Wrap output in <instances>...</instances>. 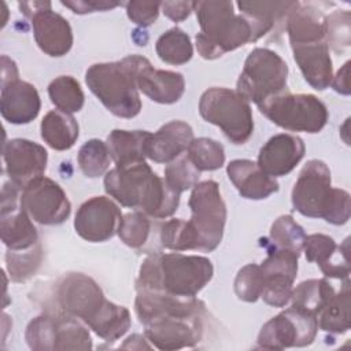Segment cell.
<instances>
[{"mask_svg":"<svg viewBox=\"0 0 351 351\" xmlns=\"http://www.w3.org/2000/svg\"><path fill=\"white\" fill-rule=\"evenodd\" d=\"M56 300L66 314L82 319L106 341L118 340L132 325L129 310L106 299L100 285L84 273L63 276L56 288Z\"/></svg>","mask_w":351,"mask_h":351,"instance_id":"1","label":"cell"},{"mask_svg":"<svg viewBox=\"0 0 351 351\" xmlns=\"http://www.w3.org/2000/svg\"><path fill=\"white\" fill-rule=\"evenodd\" d=\"M104 189L121 206L136 208L152 218H167L180 204V193L154 173L145 160L122 167L115 166L107 171Z\"/></svg>","mask_w":351,"mask_h":351,"instance_id":"2","label":"cell"},{"mask_svg":"<svg viewBox=\"0 0 351 351\" xmlns=\"http://www.w3.org/2000/svg\"><path fill=\"white\" fill-rule=\"evenodd\" d=\"M213 274V263L206 256L155 252L143 261L136 289L195 298L208 284Z\"/></svg>","mask_w":351,"mask_h":351,"instance_id":"3","label":"cell"},{"mask_svg":"<svg viewBox=\"0 0 351 351\" xmlns=\"http://www.w3.org/2000/svg\"><path fill=\"white\" fill-rule=\"evenodd\" d=\"M200 32L196 34V48L203 59L213 60L252 41L250 22L234 12V4L223 0L195 1Z\"/></svg>","mask_w":351,"mask_h":351,"instance_id":"4","label":"cell"},{"mask_svg":"<svg viewBox=\"0 0 351 351\" xmlns=\"http://www.w3.org/2000/svg\"><path fill=\"white\" fill-rule=\"evenodd\" d=\"M90 92L115 117L134 118L141 111V100L132 67L126 58L117 62L95 63L85 73Z\"/></svg>","mask_w":351,"mask_h":351,"instance_id":"5","label":"cell"},{"mask_svg":"<svg viewBox=\"0 0 351 351\" xmlns=\"http://www.w3.org/2000/svg\"><path fill=\"white\" fill-rule=\"evenodd\" d=\"M200 117L218 126L233 144H244L254 133L250 101L229 88H208L199 100Z\"/></svg>","mask_w":351,"mask_h":351,"instance_id":"6","label":"cell"},{"mask_svg":"<svg viewBox=\"0 0 351 351\" xmlns=\"http://www.w3.org/2000/svg\"><path fill=\"white\" fill-rule=\"evenodd\" d=\"M259 111L274 125L304 133H318L328 122L326 106L314 95H293L288 89L258 104Z\"/></svg>","mask_w":351,"mask_h":351,"instance_id":"7","label":"cell"},{"mask_svg":"<svg viewBox=\"0 0 351 351\" xmlns=\"http://www.w3.org/2000/svg\"><path fill=\"white\" fill-rule=\"evenodd\" d=\"M288 64L269 48H255L244 62L237 80V92L256 106L287 90Z\"/></svg>","mask_w":351,"mask_h":351,"instance_id":"8","label":"cell"},{"mask_svg":"<svg viewBox=\"0 0 351 351\" xmlns=\"http://www.w3.org/2000/svg\"><path fill=\"white\" fill-rule=\"evenodd\" d=\"M191 219L188 221L197 239V251H214L223 236L226 223V204L219 185L214 180L197 182L189 197Z\"/></svg>","mask_w":351,"mask_h":351,"instance_id":"9","label":"cell"},{"mask_svg":"<svg viewBox=\"0 0 351 351\" xmlns=\"http://www.w3.org/2000/svg\"><path fill=\"white\" fill-rule=\"evenodd\" d=\"M317 330L315 315L291 306L262 326L256 344L263 350L306 347L314 341Z\"/></svg>","mask_w":351,"mask_h":351,"instance_id":"10","label":"cell"},{"mask_svg":"<svg viewBox=\"0 0 351 351\" xmlns=\"http://www.w3.org/2000/svg\"><path fill=\"white\" fill-rule=\"evenodd\" d=\"M335 188L328 165L319 159L308 160L292 188V206L304 217L324 218L333 199Z\"/></svg>","mask_w":351,"mask_h":351,"instance_id":"11","label":"cell"},{"mask_svg":"<svg viewBox=\"0 0 351 351\" xmlns=\"http://www.w3.org/2000/svg\"><path fill=\"white\" fill-rule=\"evenodd\" d=\"M18 5L32 21L36 44L44 53L60 58L71 49V26L66 18L52 10L51 1H23Z\"/></svg>","mask_w":351,"mask_h":351,"instance_id":"12","label":"cell"},{"mask_svg":"<svg viewBox=\"0 0 351 351\" xmlns=\"http://www.w3.org/2000/svg\"><path fill=\"white\" fill-rule=\"evenodd\" d=\"M21 204L40 225L63 223L71 213V203L66 192L58 182L44 176L32 180L22 189Z\"/></svg>","mask_w":351,"mask_h":351,"instance_id":"13","label":"cell"},{"mask_svg":"<svg viewBox=\"0 0 351 351\" xmlns=\"http://www.w3.org/2000/svg\"><path fill=\"white\" fill-rule=\"evenodd\" d=\"M21 193L22 189L12 181L3 185L0 234L3 244L11 251L29 250L38 243V232L21 204Z\"/></svg>","mask_w":351,"mask_h":351,"instance_id":"14","label":"cell"},{"mask_svg":"<svg viewBox=\"0 0 351 351\" xmlns=\"http://www.w3.org/2000/svg\"><path fill=\"white\" fill-rule=\"evenodd\" d=\"M300 255L273 248L261 263L263 274V289L261 298L273 307H284L292 296L293 281L298 276V259Z\"/></svg>","mask_w":351,"mask_h":351,"instance_id":"15","label":"cell"},{"mask_svg":"<svg viewBox=\"0 0 351 351\" xmlns=\"http://www.w3.org/2000/svg\"><path fill=\"white\" fill-rule=\"evenodd\" d=\"M137 89L155 103H177L185 92V80L181 73L155 69L151 62L140 55L126 56Z\"/></svg>","mask_w":351,"mask_h":351,"instance_id":"16","label":"cell"},{"mask_svg":"<svg viewBox=\"0 0 351 351\" xmlns=\"http://www.w3.org/2000/svg\"><path fill=\"white\" fill-rule=\"evenodd\" d=\"M143 325L147 340L163 351L195 347L203 336V317H160Z\"/></svg>","mask_w":351,"mask_h":351,"instance_id":"17","label":"cell"},{"mask_svg":"<svg viewBox=\"0 0 351 351\" xmlns=\"http://www.w3.org/2000/svg\"><path fill=\"white\" fill-rule=\"evenodd\" d=\"M122 218L119 207L107 196H93L77 210L74 229L80 237L90 243L107 241L114 236Z\"/></svg>","mask_w":351,"mask_h":351,"instance_id":"18","label":"cell"},{"mask_svg":"<svg viewBox=\"0 0 351 351\" xmlns=\"http://www.w3.org/2000/svg\"><path fill=\"white\" fill-rule=\"evenodd\" d=\"M3 159L10 181L23 189L32 180L44 174L48 152L34 141L12 138L3 145Z\"/></svg>","mask_w":351,"mask_h":351,"instance_id":"19","label":"cell"},{"mask_svg":"<svg viewBox=\"0 0 351 351\" xmlns=\"http://www.w3.org/2000/svg\"><path fill=\"white\" fill-rule=\"evenodd\" d=\"M134 311L140 324L170 315L203 317L206 306L196 298H182L165 292L136 289Z\"/></svg>","mask_w":351,"mask_h":351,"instance_id":"20","label":"cell"},{"mask_svg":"<svg viewBox=\"0 0 351 351\" xmlns=\"http://www.w3.org/2000/svg\"><path fill=\"white\" fill-rule=\"evenodd\" d=\"M304 152L306 147L300 137L280 133L265 143L259 151L256 163L270 177H282L296 167L303 159Z\"/></svg>","mask_w":351,"mask_h":351,"instance_id":"21","label":"cell"},{"mask_svg":"<svg viewBox=\"0 0 351 351\" xmlns=\"http://www.w3.org/2000/svg\"><path fill=\"white\" fill-rule=\"evenodd\" d=\"M40 108V95L33 84L18 78L1 85L0 112L7 122L14 125L29 123L36 119Z\"/></svg>","mask_w":351,"mask_h":351,"instance_id":"22","label":"cell"},{"mask_svg":"<svg viewBox=\"0 0 351 351\" xmlns=\"http://www.w3.org/2000/svg\"><path fill=\"white\" fill-rule=\"evenodd\" d=\"M193 129L184 121H170L151 133L145 143V158L156 163H169L188 149Z\"/></svg>","mask_w":351,"mask_h":351,"instance_id":"23","label":"cell"},{"mask_svg":"<svg viewBox=\"0 0 351 351\" xmlns=\"http://www.w3.org/2000/svg\"><path fill=\"white\" fill-rule=\"evenodd\" d=\"M293 59L304 80L317 90H325L333 77L332 59L326 41L291 45Z\"/></svg>","mask_w":351,"mask_h":351,"instance_id":"24","label":"cell"},{"mask_svg":"<svg viewBox=\"0 0 351 351\" xmlns=\"http://www.w3.org/2000/svg\"><path fill=\"white\" fill-rule=\"evenodd\" d=\"M226 173L239 193L250 200H262L278 191L274 177L266 174L256 162L234 159L226 166Z\"/></svg>","mask_w":351,"mask_h":351,"instance_id":"25","label":"cell"},{"mask_svg":"<svg viewBox=\"0 0 351 351\" xmlns=\"http://www.w3.org/2000/svg\"><path fill=\"white\" fill-rule=\"evenodd\" d=\"M298 4L299 1H237L236 5L250 22L252 41H256L285 23L289 12Z\"/></svg>","mask_w":351,"mask_h":351,"instance_id":"26","label":"cell"},{"mask_svg":"<svg viewBox=\"0 0 351 351\" xmlns=\"http://www.w3.org/2000/svg\"><path fill=\"white\" fill-rule=\"evenodd\" d=\"M291 45L326 41L325 15L313 4L299 3L285 22Z\"/></svg>","mask_w":351,"mask_h":351,"instance_id":"27","label":"cell"},{"mask_svg":"<svg viewBox=\"0 0 351 351\" xmlns=\"http://www.w3.org/2000/svg\"><path fill=\"white\" fill-rule=\"evenodd\" d=\"M147 130H123L114 129L107 136V147L110 156L115 162V166H129L133 163L144 162L145 159V143L149 137Z\"/></svg>","mask_w":351,"mask_h":351,"instance_id":"28","label":"cell"},{"mask_svg":"<svg viewBox=\"0 0 351 351\" xmlns=\"http://www.w3.org/2000/svg\"><path fill=\"white\" fill-rule=\"evenodd\" d=\"M41 138L56 151L70 149L78 136L80 126L71 114L60 110H51L47 112L40 125Z\"/></svg>","mask_w":351,"mask_h":351,"instance_id":"29","label":"cell"},{"mask_svg":"<svg viewBox=\"0 0 351 351\" xmlns=\"http://www.w3.org/2000/svg\"><path fill=\"white\" fill-rule=\"evenodd\" d=\"M318 328L333 335H343L350 329V280L317 314Z\"/></svg>","mask_w":351,"mask_h":351,"instance_id":"30","label":"cell"},{"mask_svg":"<svg viewBox=\"0 0 351 351\" xmlns=\"http://www.w3.org/2000/svg\"><path fill=\"white\" fill-rule=\"evenodd\" d=\"M336 293L333 285L326 278H311L302 281L292 291V306L317 317L321 308Z\"/></svg>","mask_w":351,"mask_h":351,"instance_id":"31","label":"cell"},{"mask_svg":"<svg viewBox=\"0 0 351 351\" xmlns=\"http://www.w3.org/2000/svg\"><path fill=\"white\" fill-rule=\"evenodd\" d=\"M155 49L162 62L174 66L189 62L193 55L191 37L182 29L176 26L159 36Z\"/></svg>","mask_w":351,"mask_h":351,"instance_id":"32","label":"cell"},{"mask_svg":"<svg viewBox=\"0 0 351 351\" xmlns=\"http://www.w3.org/2000/svg\"><path fill=\"white\" fill-rule=\"evenodd\" d=\"M52 104L67 114L78 112L85 103V95L80 82L71 75H59L48 85Z\"/></svg>","mask_w":351,"mask_h":351,"instance_id":"33","label":"cell"},{"mask_svg":"<svg viewBox=\"0 0 351 351\" xmlns=\"http://www.w3.org/2000/svg\"><path fill=\"white\" fill-rule=\"evenodd\" d=\"M186 151L188 158L199 171H214L225 163L222 144L208 137L193 138Z\"/></svg>","mask_w":351,"mask_h":351,"instance_id":"34","label":"cell"},{"mask_svg":"<svg viewBox=\"0 0 351 351\" xmlns=\"http://www.w3.org/2000/svg\"><path fill=\"white\" fill-rule=\"evenodd\" d=\"M56 318V348L55 350H90L92 339L88 329L73 315Z\"/></svg>","mask_w":351,"mask_h":351,"instance_id":"35","label":"cell"},{"mask_svg":"<svg viewBox=\"0 0 351 351\" xmlns=\"http://www.w3.org/2000/svg\"><path fill=\"white\" fill-rule=\"evenodd\" d=\"M77 160L81 171L89 178H97L107 173L110 167V152L104 141L99 138L88 140L78 151Z\"/></svg>","mask_w":351,"mask_h":351,"instance_id":"36","label":"cell"},{"mask_svg":"<svg viewBox=\"0 0 351 351\" xmlns=\"http://www.w3.org/2000/svg\"><path fill=\"white\" fill-rule=\"evenodd\" d=\"M306 233L292 215H280L270 228V240L274 248L288 250L300 255Z\"/></svg>","mask_w":351,"mask_h":351,"instance_id":"37","label":"cell"},{"mask_svg":"<svg viewBox=\"0 0 351 351\" xmlns=\"http://www.w3.org/2000/svg\"><path fill=\"white\" fill-rule=\"evenodd\" d=\"M43 250L41 244L37 243L29 250L11 251L5 254V265L10 273V278L15 282H25L36 274L41 265Z\"/></svg>","mask_w":351,"mask_h":351,"instance_id":"38","label":"cell"},{"mask_svg":"<svg viewBox=\"0 0 351 351\" xmlns=\"http://www.w3.org/2000/svg\"><path fill=\"white\" fill-rule=\"evenodd\" d=\"M160 244L171 251H197V239L188 221L173 218L160 228Z\"/></svg>","mask_w":351,"mask_h":351,"instance_id":"39","label":"cell"},{"mask_svg":"<svg viewBox=\"0 0 351 351\" xmlns=\"http://www.w3.org/2000/svg\"><path fill=\"white\" fill-rule=\"evenodd\" d=\"M25 339L30 350L53 351L56 348V318L51 315L33 318L26 326Z\"/></svg>","mask_w":351,"mask_h":351,"instance_id":"40","label":"cell"},{"mask_svg":"<svg viewBox=\"0 0 351 351\" xmlns=\"http://www.w3.org/2000/svg\"><path fill=\"white\" fill-rule=\"evenodd\" d=\"M199 178L200 171L193 166L186 154H181L169 162L165 169V181L180 195L184 191L193 188L199 182Z\"/></svg>","mask_w":351,"mask_h":351,"instance_id":"41","label":"cell"},{"mask_svg":"<svg viewBox=\"0 0 351 351\" xmlns=\"http://www.w3.org/2000/svg\"><path fill=\"white\" fill-rule=\"evenodd\" d=\"M151 222L148 215L141 211H133L122 215L117 233L123 244L130 248L143 247L149 236Z\"/></svg>","mask_w":351,"mask_h":351,"instance_id":"42","label":"cell"},{"mask_svg":"<svg viewBox=\"0 0 351 351\" xmlns=\"http://www.w3.org/2000/svg\"><path fill=\"white\" fill-rule=\"evenodd\" d=\"M263 289V274L261 265L248 263L239 270L234 278L236 296L248 303H254L261 298Z\"/></svg>","mask_w":351,"mask_h":351,"instance_id":"43","label":"cell"},{"mask_svg":"<svg viewBox=\"0 0 351 351\" xmlns=\"http://www.w3.org/2000/svg\"><path fill=\"white\" fill-rule=\"evenodd\" d=\"M350 21L351 15L347 10H336L325 16L326 44L336 53H340L350 47Z\"/></svg>","mask_w":351,"mask_h":351,"instance_id":"44","label":"cell"},{"mask_svg":"<svg viewBox=\"0 0 351 351\" xmlns=\"http://www.w3.org/2000/svg\"><path fill=\"white\" fill-rule=\"evenodd\" d=\"M303 250L306 254V259L308 262H315L319 266V269H322L333 256L335 251L337 250V244L328 234L313 233L306 236Z\"/></svg>","mask_w":351,"mask_h":351,"instance_id":"45","label":"cell"},{"mask_svg":"<svg viewBox=\"0 0 351 351\" xmlns=\"http://www.w3.org/2000/svg\"><path fill=\"white\" fill-rule=\"evenodd\" d=\"M128 18L143 27L151 26L159 16L160 1H128L125 4Z\"/></svg>","mask_w":351,"mask_h":351,"instance_id":"46","label":"cell"},{"mask_svg":"<svg viewBox=\"0 0 351 351\" xmlns=\"http://www.w3.org/2000/svg\"><path fill=\"white\" fill-rule=\"evenodd\" d=\"M350 214H351L350 193L341 188H335L333 199L330 202V206L324 219L332 225H344L348 222Z\"/></svg>","mask_w":351,"mask_h":351,"instance_id":"47","label":"cell"},{"mask_svg":"<svg viewBox=\"0 0 351 351\" xmlns=\"http://www.w3.org/2000/svg\"><path fill=\"white\" fill-rule=\"evenodd\" d=\"M325 277L337 278V280H347L350 276V263H348V239L344 240L343 244L337 245L330 261L326 263L325 267L321 269Z\"/></svg>","mask_w":351,"mask_h":351,"instance_id":"48","label":"cell"},{"mask_svg":"<svg viewBox=\"0 0 351 351\" xmlns=\"http://www.w3.org/2000/svg\"><path fill=\"white\" fill-rule=\"evenodd\" d=\"M62 5L70 8L74 14H89V12H96V11H108L112 10L122 3L118 1H106V0H62Z\"/></svg>","mask_w":351,"mask_h":351,"instance_id":"49","label":"cell"},{"mask_svg":"<svg viewBox=\"0 0 351 351\" xmlns=\"http://www.w3.org/2000/svg\"><path fill=\"white\" fill-rule=\"evenodd\" d=\"M195 1H160L162 12L173 22L185 21L193 11Z\"/></svg>","mask_w":351,"mask_h":351,"instance_id":"50","label":"cell"},{"mask_svg":"<svg viewBox=\"0 0 351 351\" xmlns=\"http://www.w3.org/2000/svg\"><path fill=\"white\" fill-rule=\"evenodd\" d=\"M348 67L350 62H346L341 69L336 73V75L332 77V88L339 92L340 95H350V84H348Z\"/></svg>","mask_w":351,"mask_h":351,"instance_id":"51","label":"cell"},{"mask_svg":"<svg viewBox=\"0 0 351 351\" xmlns=\"http://www.w3.org/2000/svg\"><path fill=\"white\" fill-rule=\"evenodd\" d=\"M18 78H19V71L15 62L7 55H3L1 56V85H5Z\"/></svg>","mask_w":351,"mask_h":351,"instance_id":"52","label":"cell"}]
</instances>
